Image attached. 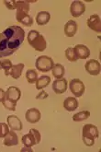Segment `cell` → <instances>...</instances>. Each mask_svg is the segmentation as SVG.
Here are the masks:
<instances>
[{
	"label": "cell",
	"instance_id": "6da1fadb",
	"mask_svg": "<svg viewBox=\"0 0 101 152\" xmlns=\"http://www.w3.org/2000/svg\"><path fill=\"white\" fill-rule=\"evenodd\" d=\"M25 39V31L20 26L12 25L0 33V58L12 56Z\"/></svg>",
	"mask_w": 101,
	"mask_h": 152
},
{
	"label": "cell",
	"instance_id": "7a4b0ae2",
	"mask_svg": "<svg viewBox=\"0 0 101 152\" xmlns=\"http://www.w3.org/2000/svg\"><path fill=\"white\" fill-rule=\"evenodd\" d=\"M98 129L94 124H85L82 129V140L86 147H92L95 144V140L98 137Z\"/></svg>",
	"mask_w": 101,
	"mask_h": 152
},
{
	"label": "cell",
	"instance_id": "3957f363",
	"mask_svg": "<svg viewBox=\"0 0 101 152\" xmlns=\"http://www.w3.org/2000/svg\"><path fill=\"white\" fill-rule=\"evenodd\" d=\"M28 42L31 47H33V49L39 52H43L47 46L43 35L35 30L31 31L28 34Z\"/></svg>",
	"mask_w": 101,
	"mask_h": 152
},
{
	"label": "cell",
	"instance_id": "277c9868",
	"mask_svg": "<svg viewBox=\"0 0 101 152\" xmlns=\"http://www.w3.org/2000/svg\"><path fill=\"white\" fill-rule=\"evenodd\" d=\"M41 142V134L38 130L31 129L29 134H26L22 137V143L24 147L31 148L34 145L39 144Z\"/></svg>",
	"mask_w": 101,
	"mask_h": 152
},
{
	"label": "cell",
	"instance_id": "5b68a950",
	"mask_svg": "<svg viewBox=\"0 0 101 152\" xmlns=\"http://www.w3.org/2000/svg\"><path fill=\"white\" fill-rule=\"evenodd\" d=\"M54 62L52 58L47 56H41L37 58L35 62V66L41 72H49V71L53 67Z\"/></svg>",
	"mask_w": 101,
	"mask_h": 152
},
{
	"label": "cell",
	"instance_id": "8992f818",
	"mask_svg": "<svg viewBox=\"0 0 101 152\" xmlns=\"http://www.w3.org/2000/svg\"><path fill=\"white\" fill-rule=\"evenodd\" d=\"M69 87H70L71 92L76 97H81L86 91V87L84 83H83L80 79H77V78L72 79L69 83Z\"/></svg>",
	"mask_w": 101,
	"mask_h": 152
},
{
	"label": "cell",
	"instance_id": "52a82bcc",
	"mask_svg": "<svg viewBox=\"0 0 101 152\" xmlns=\"http://www.w3.org/2000/svg\"><path fill=\"white\" fill-rule=\"evenodd\" d=\"M20 97L21 91L20 88L17 87H9L6 91V96L4 100L13 104H17V102L20 99Z\"/></svg>",
	"mask_w": 101,
	"mask_h": 152
},
{
	"label": "cell",
	"instance_id": "ba28073f",
	"mask_svg": "<svg viewBox=\"0 0 101 152\" xmlns=\"http://www.w3.org/2000/svg\"><path fill=\"white\" fill-rule=\"evenodd\" d=\"M86 11V6L85 4L79 1V0H75L73 1L70 7V12L71 15L73 18H78L80 16H82Z\"/></svg>",
	"mask_w": 101,
	"mask_h": 152
},
{
	"label": "cell",
	"instance_id": "9c48e42d",
	"mask_svg": "<svg viewBox=\"0 0 101 152\" xmlns=\"http://www.w3.org/2000/svg\"><path fill=\"white\" fill-rule=\"evenodd\" d=\"M85 68L91 76H97L100 73V63L95 59H90L86 63Z\"/></svg>",
	"mask_w": 101,
	"mask_h": 152
},
{
	"label": "cell",
	"instance_id": "30bf717a",
	"mask_svg": "<svg viewBox=\"0 0 101 152\" xmlns=\"http://www.w3.org/2000/svg\"><path fill=\"white\" fill-rule=\"evenodd\" d=\"M52 89L56 94H62L67 89V81L65 78H59L52 82Z\"/></svg>",
	"mask_w": 101,
	"mask_h": 152
},
{
	"label": "cell",
	"instance_id": "8fae6325",
	"mask_svg": "<svg viewBox=\"0 0 101 152\" xmlns=\"http://www.w3.org/2000/svg\"><path fill=\"white\" fill-rule=\"evenodd\" d=\"M41 114L40 110L36 109V108L29 109L26 112V114H25L26 120L31 124L38 123L41 120Z\"/></svg>",
	"mask_w": 101,
	"mask_h": 152
},
{
	"label": "cell",
	"instance_id": "7c38bea8",
	"mask_svg": "<svg viewBox=\"0 0 101 152\" xmlns=\"http://www.w3.org/2000/svg\"><path fill=\"white\" fill-rule=\"evenodd\" d=\"M87 25L92 31H94L96 32L101 31V20H100L99 16L97 14H94L90 16V18H88Z\"/></svg>",
	"mask_w": 101,
	"mask_h": 152
},
{
	"label": "cell",
	"instance_id": "4fadbf2b",
	"mask_svg": "<svg viewBox=\"0 0 101 152\" xmlns=\"http://www.w3.org/2000/svg\"><path fill=\"white\" fill-rule=\"evenodd\" d=\"M7 124L8 126L10 127L12 130L15 131H21L23 128V124L21 123V121L20 120V118L16 115H9L7 118Z\"/></svg>",
	"mask_w": 101,
	"mask_h": 152
},
{
	"label": "cell",
	"instance_id": "5bb4252c",
	"mask_svg": "<svg viewBox=\"0 0 101 152\" xmlns=\"http://www.w3.org/2000/svg\"><path fill=\"white\" fill-rule=\"evenodd\" d=\"M77 59H86L90 56V50L84 44H77L73 47Z\"/></svg>",
	"mask_w": 101,
	"mask_h": 152
},
{
	"label": "cell",
	"instance_id": "9a60e30c",
	"mask_svg": "<svg viewBox=\"0 0 101 152\" xmlns=\"http://www.w3.org/2000/svg\"><path fill=\"white\" fill-rule=\"evenodd\" d=\"M16 18H17V20L27 26V27H30L33 24V20L32 18L26 12H22V11H17L16 13Z\"/></svg>",
	"mask_w": 101,
	"mask_h": 152
},
{
	"label": "cell",
	"instance_id": "2e32d148",
	"mask_svg": "<svg viewBox=\"0 0 101 152\" xmlns=\"http://www.w3.org/2000/svg\"><path fill=\"white\" fill-rule=\"evenodd\" d=\"M76 31H77V23L75 20H70L64 25V34L67 37H73L76 35Z\"/></svg>",
	"mask_w": 101,
	"mask_h": 152
},
{
	"label": "cell",
	"instance_id": "e0dca14e",
	"mask_svg": "<svg viewBox=\"0 0 101 152\" xmlns=\"http://www.w3.org/2000/svg\"><path fill=\"white\" fill-rule=\"evenodd\" d=\"M18 144V137L17 135L14 131H9L7 135L5 137L4 139V145L6 147H13Z\"/></svg>",
	"mask_w": 101,
	"mask_h": 152
},
{
	"label": "cell",
	"instance_id": "ac0fdd59",
	"mask_svg": "<svg viewBox=\"0 0 101 152\" xmlns=\"http://www.w3.org/2000/svg\"><path fill=\"white\" fill-rule=\"evenodd\" d=\"M63 107L68 112H73L78 108V102L76 98L68 97L63 102Z\"/></svg>",
	"mask_w": 101,
	"mask_h": 152
},
{
	"label": "cell",
	"instance_id": "d6986e66",
	"mask_svg": "<svg viewBox=\"0 0 101 152\" xmlns=\"http://www.w3.org/2000/svg\"><path fill=\"white\" fill-rule=\"evenodd\" d=\"M50 19H51V15L49 12L47 11H41L37 14V17H36V22L38 25L40 26H42V25H46L49 21H50Z\"/></svg>",
	"mask_w": 101,
	"mask_h": 152
},
{
	"label": "cell",
	"instance_id": "ffe728a7",
	"mask_svg": "<svg viewBox=\"0 0 101 152\" xmlns=\"http://www.w3.org/2000/svg\"><path fill=\"white\" fill-rule=\"evenodd\" d=\"M35 83H36V88L38 91H41V89L49 86V84L51 83V77L49 76H41L37 79V81Z\"/></svg>",
	"mask_w": 101,
	"mask_h": 152
},
{
	"label": "cell",
	"instance_id": "44dd1931",
	"mask_svg": "<svg viewBox=\"0 0 101 152\" xmlns=\"http://www.w3.org/2000/svg\"><path fill=\"white\" fill-rule=\"evenodd\" d=\"M52 73L54 77L57 79L62 78V77L65 74V70H64V66L61 64H55L53 67L52 68Z\"/></svg>",
	"mask_w": 101,
	"mask_h": 152
},
{
	"label": "cell",
	"instance_id": "7402d4cb",
	"mask_svg": "<svg viewBox=\"0 0 101 152\" xmlns=\"http://www.w3.org/2000/svg\"><path fill=\"white\" fill-rule=\"evenodd\" d=\"M24 68V64L20 63V64H17L15 66H12L11 70H10V76L14 78V79H17L21 77L22 74V71Z\"/></svg>",
	"mask_w": 101,
	"mask_h": 152
},
{
	"label": "cell",
	"instance_id": "603a6c76",
	"mask_svg": "<svg viewBox=\"0 0 101 152\" xmlns=\"http://www.w3.org/2000/svg\"><path fill=\"white\" fill-rule=\"evenodd\" d=\"M16 10H17V11H22V12L28 13L30 10V1H28V0L17 1Z\"/></svg>",
	"mask_w": 101,
	"mask_h": 152
},
{
	"label": "cell",
	"instance_id": "cb8c5ba5",
	"mask_svg": "<svg viewBox=\"0 0 101 152\" xmlns=\"http://www.w3.org/2000/svg\"><path fill=\"white\" fill-rule=\"evenodd\" d=\"M0 67L4 70L5 75L7 77H8L9 75H10V70H11V67H12L11 61L8 60V59L0 60Z\"/></svg>",
	"mask_w": 101,
	"mask_h": 152
},
{
	"label": "cell",
	"instance_id": "d4e9b609",
	"mask_svg": "<svg viewBox=\"0 0 101 152\" xmlns=\"http://www.w3.org/2000/svg\"><path fill=\"white\" fill-rule=\"evenodd\" d=\"M89 116H90V113L88 111H82V112H79V113H77L76 114H73V121L81 122V121L86 120L89 117Z\"/></svg>",
	"mask_w": 101,
	"mask_h": 152
},
{
	"label": "cell",
	"instance_id": "484cf974",
	"mask_svg": "<svg viewBox=\"0 0 101 152\" xmlns=\"http://www.w3.org/2000/svg\"><path fill=\"white\" fill-rule=\"evenodd\" d=\"M26 78H27V81L29 82L30 84L35 83L38 79V74H37L36 70L34 69H29L26 72Z\"/></svg>",
	"mask_w": 101,
	"mask_h": 152
},
{
	"label": "cell",
	"instance_id": "4316f807",
	"mask_svg": "<svg viewBox=\"0 0 101 152\" xmlns=\"http://www.w3.org/2000/svg\"><path fill=\"white\" fill-rule=\"evenodd\" d=\"M65 56L70 62H76L78 60L73 47H69L65 50Z\"/></svg>",
	"mask_w": 101,
	"mask_h": 152
},
{
	"label": "cell",
	"instance_id": "83f0119b",
	"mask_svg": "<svg viewBox=\"0 0 101 152\" xmlns=\"http://www.w3.org/2000/svg\"><path fill=\"white\" fill-rule=\"evenodd\" d=\"M9 132V126L5 123H0V138L5 137Z\"/></svg>",
	"mask_w": 101,
	"mask_h": 152
},
{
	"label": "cell",
	"instance_id": "f1b7e54d",
	"mask_svg": "<svg viewBox=\"0 0 101 152\" xmlns=\"http://www.w3.org/2000/svg\"><path fill=\"white\" fill-rule=\"evenodd\" d=\"M4 4L8 10H16L17 1H14V0H8V1L7 0H4Z\"/></svg>",
	"mask_w": 101,
	"mask_h": 152
},
{
	"label": "cell",
	"instance_id": "f546056e",
	"mask_svg": "<svg viewBox=\"0 0 101 152\" xmlns=\"http://www.w3.org/2000/svg\"><path fill=\"white\" fill-rule=\"evenodd\" d=\"M49 97L48 93H46L45 91H41L38 95L36 96V99L37 100H44V99H47Z\"/></svg>",
	"mask_w": 101,
	"mask_h": 152
},
{
	"label": "cell",
	"instance_id": "4dcf8cb0",
	"mask_svg": "<svg viewBox=\"0 0 101 152\" xmlns=\"http://www.w3.org/2000/svg\"><path fill=\"white\" fill-rule=\"evenodd\" d=\"M5 96H6V91L4 89L0 88V102H3V100L5 99Z\"/></svg>",
	"mask_w": 101,
	"mask_h": 152
},
{
	"label": "cell",
	"instance_id": "1f68e13d",
	"mask_svg": "<svg viewBox=\"0 0 101 152\" xmlns=\"http://www.w3.org/2000/svg\"><path fill=\"white\" fill-rule=\"evenodd\" d=\"M21 152H25V151H30V152H32L33 150L31 149V148H29V147H24V148H21V150H20Z\"/></svg>",
	"mask_w": 101,
	"mask_h": 152
}]
</instances>
